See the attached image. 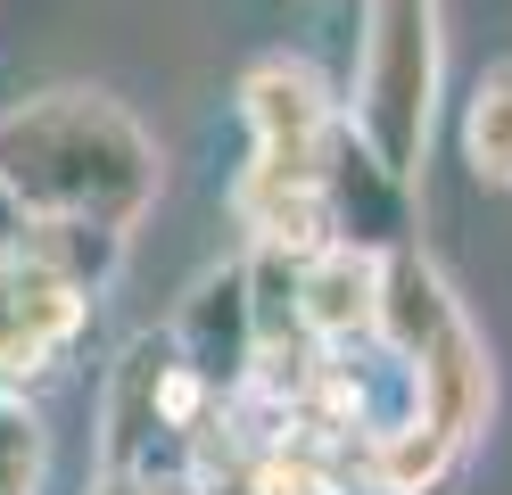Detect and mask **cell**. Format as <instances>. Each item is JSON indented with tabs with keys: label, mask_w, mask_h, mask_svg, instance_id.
Masks as SVG:
<instances>
[{
	"label": "cell",
	"mask_w": 512,
	"mask_h": 495,
	"mask_svg": "<svg viewBox=\"0 0 512 495\" xmlns=\"http://www.w3.org/2000/svg\"><path fill=\"white\" fill-rule=\"evenodd\" d=\"M174 355L215 396L248 388V372H256V314H248V273H240V264L199 281V297H190L182 322H174Z\"/></svg>",
	"instance_id": "cell-4"
},
{
	"label": "cell",
	"mask_w": 512,
	"mask_h": 495,
	"mask_svg": "<svg viewBox=\"0 0 512 495\" xmlns=\"http://www.w3.org/2000/svg\"><path fill=\"white\" fill-rule=\"evenodd\" d=\"M133 495H207V487L190 471H157V462H149V471H133Z\"/></svg>",
	"instance_id": "cell-13"
},
{
	"label": "cell",
	"mask_w": 512,
	"mask_h": 495,
	"mask_svg": "<svg viewBox=\"0 0 512 495\" xmlns=\"http://www.w3.org/2000/svg\"><path fill=\"white\" fill-rule=\"evenodd\" d=\"M240 116L256 132V157H248L240 182H256V190H331V157H339L347 132H339V108H331L314 66H298V58L248 66Z\"/></svg>",
	"instance_id": "cell-3"
},
{
	"label": "cell",
	"mask_w": 512,
	"mask_h": 495,
	"mask_svg": "<svg viewBox=\"0 0 512 495\" xmlns=\"http://www.w3.org/2000/svg\"><path fill=\"white\" fill-rule=\"evenodd\" d=\"M438 108V0H372L356 58V149L380 174L413 182L430 157Z\"/></svg>",
	"instance_id": "cell-2"
},
{
	"label": "cell",
	"mask_w": 512,
	"mask_h": 495,
	"mask_svg": "<svg viewBox=\"0 0 512 495\" xmlns=\"http://www.w3.org/2000/svg\"><path fill=\"white\" fill-rule=\"evenodd\" d=\"M405 372H413V413L438 421L455 446H471L479 421H488V405H496V380H488V347H479V330L455 314L422 355L405 363Z\"/></svg>",
	"instance_id": "cell-6"
},
{
	"label": "cell",
	"mask_w": 512,
	"mask_h": 495,
	"mask_svg": "<svg viewBox=\"0 0 512 495\" xmlns=\"http://www.w3.org/2000/svg\"><path fill=\"white\" fill-rule=\"evenodd\" d=\"M455 462H463V446L422 413H397V421H380L364 438V479L380 495H438Z\"/></svg>",
	"instance_id": "cell-9"
},
{
	"label": "cell",
	"mask_w": 512,
	"mask_h": 495,
	"mask_svg": "<svg viewBox=\"0 0 512 495\" xmlns=\"http://www.w3.org/2000/svg\"><path fill=\"white\" fill-rule=\"evenodd\" d=\"M455 289H446V273L422 256V248H380V314H372V339L389 347L397 363H413L446 322H455Z\"/></svg>",
	"instance_id": "cell-8"
},
{
	"label": "cell",
	"mask_w": 512,
	"mask_h": 495,
	"mask_svg": "<svg viewBox=\"0 0 512 495\" xmlns=\"http://www.w3.org/2000/svg\"><path fill=\"white\" fill-rule=\"evenodd\" d=\"M463 157L479 182L512 190V66H488L471 83V108H463Z\"/></svg>",
	"instance_id": "cell-11"
},
{
	"label": "cell",
	"mask_w": 512,
	"mask_h": 495,
	"mask_svg": "<svg viewBox=\"0 0 512 495\" xmlns=\"http://www.w3.org/2000/svg\"><path fill=\"white\" fill-rule=\"evenodd\" d=\"M166 372L174 339H133L100 396V471H149L157 438H166Z\"/></svg>",
	"instance_id": "cell-5"
},
{
	"label": "cell",
	"mask_w": 512,
	"mask_h": 495,
	"mask_svg": "<svg viewBox=\"0 0 512 495\" xmlns=\"http://www.w3.org/2000/svg\"><path fill=\"white\" fill-rule=\"evenodd\" d=\"M42 462H50L42 421L0 396V495H42Z\"/></svg>",
	"instance_id": "cell-12"
},
{
	"label": "cell",
	"mask_w": 512,
	"mask_h": 495,
	"mask_svg": "<svg viewBox=\"0 0 512 495\" xmlns=\"http://www.w3.org/2000/svg\"><path fill=\"white\" fill-rule=\"evenodd\" d=\"M380 314V248L364 240H323L314 256H298V330L306 339H372Z\"/></svg>",
	"instance_id": "cell-7"
},
{
	"label": "cell",
	"mask_w": 512,
	"mask_h": 495,
	"mask_svg": "<svg viewBox=\"0 0 512 495\" xmlns=\"http://www.w3.org/2000/svg\"><path fill=\"white\" fill-rule=\"evenodd\" d=\"M91 495H133V471H100V487Z\"/></svg>",
	"instance_id": "cell-14"
},
{
	"label": "cell",
	"mask_w": 512,
	"mask_h": 495,
	"mask_svg": "<svg viewBox=\"0 0 512 495\" xmlns=\"http://www.w3.org/2000/svg\"><path fill=\"white\" fill-rule=\"evenodd\" d=\"M9 256L42 264V273L75 281V289L91 297V289L124 264V231H116V223H83V215H25V231H17Z\"/></svg>",
	"instance_id": "cell-10"
},
{
	"label": "cell",
	"mask_w": 512,
	"mask_h": 495,
	"mask_svg": "<svg viewBox=\"0 0 512 495\" xmlns=\"http://www.w3.org/2000/svg\"><path fill=\"white\" fill-rule=\"evenodd\" d=\"M0 182L25 215H83L133 231L157 198V141L100 91H50L0 116Z\"/></svg>",
	"instance_id": "cell-1"
}]
</instances>
